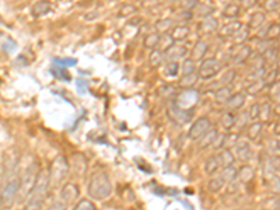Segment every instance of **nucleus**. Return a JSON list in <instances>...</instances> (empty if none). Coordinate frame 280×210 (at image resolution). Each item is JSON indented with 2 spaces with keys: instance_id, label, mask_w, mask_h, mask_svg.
Here are the masks:
<instances>
[{
  "instance_id": "6e6552de",
  "label": "nucleus",
  "mask_w": 280,
  "mask_h": 210,
  "mask_svg": "<svg viewBox=\"0 0 280 210\" xmlns=\"http://www.w3.org/2000/svg\"><path fill=\"white\" fill-rule=\"evenodd\" d=\"M69 171H72L73 175L76 177H84L87 173V160L83 154H73L70 161H69Z\"/></svg>"
},
{
  "instance_id": "0eeeda50",
  "label": "nucleus",
  "mask_w": 280,
  "mask_h": 210,
  "mask_svg": "<svg viewBox=\"0 0 280 210\" xmlns=\"http://www.w3.org/2000/svg\"><path fill=\"white\" fill-rule=\"evenodd\" d=\"M233 156L236 158V161H240V163H248L252 157V150H251L250 143L245 142V140H238V142L230 149Z\"/></svg>"
},
{
  "instance_id": "f257e3e1",
  "label": "nucleus",
  "mask_w": 280,
  "mask_h": 210,
  "mask_svg": "<svg viewBox=\"0 0 280 210\" xmlns=\"http://www.w3.org/2000/svg\"><path fill=\"white\" fill-rule=\"evenodd\" d=\"M49 178H48V171L41 170L38 174V180L35 187L32 189L31 195L25 201V206L22 210H41L46 202L48 192H49Z\"/></svg>"
},
{
  "instance_id": "e433bc0d",
  "label": "nucleus",
  "mask_w": 280,
  "mask_h": 210,
  "mask_svg": "<svg viewBox=\"0 0 280 210\" xmlns=\"http://www.w3.org/2000/svg\"><path fill=\"white\" fill-rule=\"evenodd\" d=\"M168 49H171V51H174V48H168ZM182 53H184V52H177V55H178V56H181Z\"/></svg>"
},
{
  "instance_id": "39448f33",
  "label": "nucleus",
  "mask_w": 280,
  "mask_h": 210,
  "mask_svg": "<svg viewBox=\"0 0 280 210\" xmlns=\"http://www.w3.org/2000/svg\"><path fill=\"white\" fill-rule=\"evenodd\" d=\"M17 192H18V178L13 177L3 185L0 192V209L8 210L17 202Z\"/></svg>"
},
{
  "instance_id": "f704fd0d",
  "label": "nucleus",
  "mask_w": 280,
  "mask_h": 210,
  "mask_svg": "<svg viewBox=\"0 0 280 210\" xmlns=\"http://www.w3.org/2000/svg\"><path fill=\"white\" fill-rule=\"evenodd\" d=\"M264 21V17H262V14H255V17H254V20L251 21V25H258V24H261Z\"/></svg>"
},
{
  "instance_id": "412c9836",
  "label": "nucleus",
  "mask_w": 280,
  "mask_h": 210,
  "mask_svg": "<svg viewBox=\"0 0 280 210\" xmlns=\"http://www.w3.org/2000/svg\"><path fill=\"white\" fill-rule=\"evenodd\" d=\"M237 177L240 178V181H241L243 184H248V182L254 178V170L251 168L250 165H243V167L240 168V173L237 171Z\"/></svg>"
},
{
  "instance_id": "9d476101",
  "label": "nucleus",
  "mask_w": 280,
  "mask_h": 210,
  "mask_svg": "<svg viewBox=\"0 0 280 210\" xmlns=\"http://www.w3.org/2000/svg\"><path fill=\"white\" fill-rule=\"evenodd\" d=\"M198 91L195 90H188L182 93L178 100L175 101V105H177L178 108H181V109H184V111H188L189 108H192L193 105L198 103Z\"/></svg>"
},
{
  "instance_id": "c756f323",
  "label": "nucleus",
  "mask_w": 280,
  "mask_h": 210,
  "mask_svg": "<svg viewBox=\"0 0 280 210\" xmlns=\"http://www.w3.org/2000/svg\"><path fill=\"white\" fill-rule=\"evenodd\" d=\"M46 210H67V206L63 202L58 201V202L52 203L51 206H49Z\"/></svg>"
},
{
  "instance_id": "bb28decb",
  "label": "nucleus",
  "mask_w": 280,
  "mask_h": 210,
  "mask_svg": "<svg viewBox=\"0 0 280 210\" xmlns=\"http://www.w3.org/2000/svg\"><path fill=\"white\" fill-rule=\"evenodd\" d=\"M248 118H250V122H255V120L259 119V105L254 104L250 108V111L247 112Z\"/></svg>"
},
{
  "instance_id": "c85d7f7f",
  "label": "nucleus",
  "mask_w": 280,
  "mask_h": 210,
  "mask_svg": "<svg viewBox=\"0 0 280 210\" xmlns=\"http://www.w3.org/2000/svg\"><path fill=\"white\" fill-rule=\"evenodd\" d=\"M157 42H158V37L153 34V35H148L147 39H146V46L147 48H154L157 45Z\"/></svg>"
},
{
  "instance_id": "6ab92c4d",
  "label": "nucleus",
  "mask_w": 280,
  "mask_h": 210,
  "mask_svg": "<svg viewBox=\"0 0 280 210\" xmlns=\"http://www.w3.org/2000/svg\"><path fill=\"white\" fill-rule=\"evenodd\" d=\"M226 185H227V184L221 178L220 174H216V175L212 177V180L207 182V189H209L210 192H213V194H217V192H220L221 189L226 187Z\"/></svg>"
},
{
  "instance_id": "9b49d317",
  "label": "nucleus",
  "mask_w": 280,
  "mask_h": 210,
  "mask_svg": "<svg viewBox=\"0 0 280 210\" xmlns=\"http://www.w3.org/2000/svg\"><path fill=\"white\" fill-rule=\"evenodd\" d=\"M220 70V65L217 63L216 59H207L202 63L199 69V76L202 79H210L216 76V73Z\"/></svg>"
},
{
  "instance_id": "2f4dec72",
  "label": "nucleus",
  "mask_w": 280,
  "mask_h": 210,
  "mask_svg": "<svg viewBox=\"0 0 280 210\" xmlns=\"http://www.w3.org/2000/svg\"><path fill=\"white\" fill-rule=\"evenodd\" d=\"M167 75H170V76H175L177 75V72H178V63H175V62H171L170 65H168V68H167Z\"/></svg>"
},
{
  "instance_id": "7ed1b4c3",
  "label": "nucleus",
  "mask_w": 280,
  "mask_h": 210,
  "mask_svg": "<svg viewBox=\"0 0 280 210\" xmlns=\"http://www.w3.org/2000/svg\"><path fill=\"white\" fill-rule=\"evenodd\" d=\"M87 194L93 201H97V202H101L107 198H110L112 194V184H111L108 174L103 171L93 174L89 181Z\"/></svg>"
},
{
  "instance_id": "473e14b6",
  "label": "nucleus",
  "mask_w": 280,
  "mask_h": 210,
  "mask_svg": "<svg viewBox=\"0 0 280 210\" xmlns=\"http://www.w3.org/2000/svg\"><path fill=\"white\" fill-rule=\"evenodd\" d=\"M192 72H193V63L189 62V60H186L184 65V73L185 75H189Z\"/></svg>"
},
{
  "instance_id": "f8f14e48",
  "label": "nucleus",
  "mask_w": 280,
  "mask_h": 210,
  "mask_svg": "<svg viewBox=\"0 0 280 210\" xmlns=\"http://www.w3.org/2000/svg\"><path fill=\"white\" fill-rule=\"evenodd\" d=\"M168 113L171 115V119L177 122L178 125H184V123H186L188 120L191 119V111H184V109L178 108L175 104L168 109Z\"/></svg>"
},
{
  "instance_id": "4468645a",
  "label": "nucleus",
  "mask_w": 280,
  "mask_h": 210,
  "mask_svg": "<svg viewBox=\"0 0 280 210\" xmlns=\"http://www.w3.org/2000/svg\"><path fill=\"white\" fill-rule=\"evenodd\" d=\"M262 129H264V123L258 122V120H255L251 125H248V128H247V137H248V140L250 142L257 140L259 136H261V133H262Z\"/></svg>"
},
{
  "instance_id": "aec40b11",
  "label": "nucleus",
  "mask_w": 280,
  "mask_h": 210,
  "mask_svg": "<svg viewBox=\"0 0 280 210\" xmlns=\"http://www.w3.org/2000/svg\"><path fill=\"white\" fill-rule=\"evenodd\" d=\"M219 173H220L221 178L224 180V182H226L227 185H229V184H233V182L237 180V170L233 167V165L223 168V170H220Z\"/></svg>"
},
{
  "instance_id": "f03ea898",
  "label": "nucleus",
  "mask_w": 280,
  "mask_h": 210,
  "mask_svg": "<svg viewBox=\"0 0 280 210\" xmlns=\"http://www.w3.org/2000/svg\"><path fill=\"white\" fill-rule=\"evenodd\" d=\"M41 171L39 164L32 161L31 164L25 167V170L22 171V174L18 178V192H17V202L24 203L28 196L31 195L32 189L35 187L38 180V174Z\"/></svg>"
},
{
  "instance_id": "b1692460",
  "label": "nucleus",
  "mask_w": 280,
  "mask_h": 210,
  "mask_svg": "<svg viewBox=\"0 0 280 210\" xmlns=\"http://www.w3.org/2000/svg\"><path fill=\"white\" fill-rule=\"evenodd\" d=\"M73 210H97L94 203L90 199H80L79 202L74 205Z\"/></svg>"
},
{
  "instance_id": "72a5a7b5",
  "label": "nucleus",
  "mask_w": 280,
  "mask_h": 210,
  "mask_svg": "<svg viewBox=\"0 0 280 210\" xmlns=\"http://www.w3.org/2000/svg\"><path fill=\"white\" fill-rule=\"evenodd\" d=\"M150 60H151V65H153V66H158V65H160V53H153V56L150 58Z\"/></svg>"
},
{
  "instance_id": "ddd939ff",
  "label": "nucleus",
  "mask_w": 280,
  "mask_h": 210,
  "mask_svg": "<svg viewBox=\"0 0 280 210\" xmlns=\"http://www.w3.org/2000/svg\"><path fill=\"white\" fill-rule=\"evenodd\" d=\"M220 170L221 164L220 161H219L217 154H213V156H210V157L207 158L206 163H205V173L207 175H216V174H219Z\"/></svg>"
},
{
  "instance_id": "5701e85b",
  "label": "nucleus",
  "mask_w": 280,
  "mask_h": 210,
  "mask_svg": "<svg viewBox=\"0 0 280 210\" xmlns=\"http://www.w3.org/2000/svg\"><path fill=\"white\" fill-rule=\"evenodd\" d=\"M271 115H272V106L271 105H259V119L262 120V123H265L271 119Z\"/></svg>"
},
{
  "instance_id": "4be33fe9",
  "label": "nucleus",
  "mask_w": 280,
  "mask_h": 210,
  "mask_svg": "<svg viewBox=\"0 0 280 210\" xmlns=\"http://www.w3.org/2000/svg\"><path fill=\"white\" fill-rule=\"evenodd\" d=\"M279 195H273L264 201L262 210H279Z\"/></svg>"
},
{
  "instance_id": "1a4fd4ad",
  "label": "nucleus",
  "mask_w": 280,
  "mask_h": 210,
  "mask_svg": "<svg viewBox=\"0 0 280 210\" xmlns=\"http://www.w3.org/2000/svg\"><path fill=\"white\" fill-rule=\"evenodd\" d=\"M79 188L76 184L73 182H67L62 187V191H60V202H63L66 206L69 205H73L77 199H79Z\"/></svg>"
},
{
  "instance_id": "2eb2a0df",
  "label": "nucleus",
  "mask_w": 280,
  "mask_h": 210,
  "mask_svg": "<svg viewBox=\"0 0 280 210\" xmlns=\"http://www.w3.org/2000/svg\"><path fill=\"white\" fill-rule=\"evenodd\" d=\"M217 136H219V132L216 130V129H209L205 135L200 137L199 140V146L202 149H206L209 146H213V143L216 142V139H217Z\"/></svg>"
},
{
  "instance_id": "393cba45",
  "label": "nucleus",
  "mask_w": 280,
  "mask_h": 210,
  "mask_svg": "<svg viewBox=\"0 0 280 210\" xmlns=\"http://www.w3.org/2000/svg\"><path fill=\"white\" fill-rule=\"evenodd\" d=\"M49 10V3L48 1H38L37 4L32 8V13L34 15H42Z\"/></svg>"
},
{
  "instance_id": "423d86ee",
  "label": "nucleus",
  "mask_w": 280,
  "mask_h": 210,
  "mask_svg": "<svg viewBox=\"0 0 280 210\" xmlns=\"http://www.w3.org/2000/svg\"><path fill=\"white\" fill-rule=\"evenodd\" d=\"M209 129H212V122L207 119V118H205V116H202V118L196 119L192 123V126L189 128V132H188V137L191 140H196L198 142Z\"/></svg>"
},
{
  "instance_id": "7c9ffc66",
  "label": "nucleus",
  "mask_w": 280,
  "mask_h": 210,
  "mask_svg": "<svg viewBox=\"0 0 280 210\" xmlns=\"http://www.w3.org/2000/svg\"><path fill=\"white\" fill-rule=\"evenodd\" d=\"M205 48H206V44H203V42H200L198 45L195 46V49H198V53H193L198 59L203 56V53H205Z\"/></svg>"
},
{
  "instance_id": "dca6fc26",
  "label": "nucleus",
  "mask_w": 280,
  "mask_h": 210,
  "mask_svg": "<svg viewBox=\"0 0 280 210\" xmlns=\"http://www.w3.org/2000/svg\"><path fill=\"white\" fill-rule=\"evenodd\" d=\"M244 103H245V96L241 94V93H238V94H236V96H231V97L227 100L226 105H227L229 111L233 112V111H238V109H241V106L244 105Z\"/></svg>"
},
{
  "instance_id": "c9c22d12",
  "label": "nucleus",
  "mask_w": 280,
  "mask_h": 210,
  "mask_svg": "<svg viewBox=\"0 0 280 210\" xmlns=\"http://www.w3.org/2000/svg\"><path fill=\"white\" fill-rule=\"evenodd\" d=\"M243 1H244V6H245V7L255 6V3H257V0H243Z\"/></svg>"
},
{
  "instance_id": "cd10ccee",
  "label": "nucleus",
  "mask_w": 280,
  "mask_h": 210,
  "mask_svg": "<svg viewBox=\"0 0 280 210\" xmlns=\"http://www.w3.org/2000/svg\"><path fill=\"white\" fill-rule=\"evenodd\" d=\"M193 82H195V75L189 73V75H185L184 79L181 80V84H182V86H186V87H191L192 84H193Z\"/></svg>"
},
{
  "instance_id": "f3484780",
  "label": "nucleus",
  "mask_w": 280,
  "mask_h": 210,
  "mask_svg": "<svg viewBox=\"0 0 280 210\" xmlns=\"http://www.w3.org/2000/svg\"><path fill=\"white\" fill-rule=\"evenodd\" d=\"M234 123H236V115L231 112V111H227V112H224L221 115L220 126L226 133L234 128Z\"/></svg>"
},
{
  "instance_id": "20e7f679",
  "label": "nucleus",
  "mask_w": 280,
  "mask_h": 210,
  "mask_svg": "<svg viewBox=\"0 0 280 210\" xmlns=\"http://www.w3.org/2000/svg\"><path fill=\"white\" fill-rule=\"evenodd\" d=\"M69 160L65 156H56L49 165L48 170V178H49V187L59 188L66 181L69 175Z\"/></svg>"
},
{
  "instance_id": "a878e982",
  "label": "nucleus",
  "mask_w": 280,
  "mask_h": 210,
  "mask_svg": "<svg viewBox=\"0 0 280 210\" xmlns=\"http://www.w3.org/2000/svg\"><path fill=\"white\" fill-rule=\"evenodd\" d=\"M229 98H230V90L227 89V87H224V89H221L220 91H217V96H216L217 103H220V104H226Z\"/></svg>"
},
{
  "instance_id": "a211bd4d",
  "label": "nucleus",
  "mask_w": 280,
  "mask_h": 210,
  "mask_svg": "<svg viewBox=\"0 0 280 210\" xmlns=\"http://www.w3.org/2000/svg\"><path fill=\"white\" fill-rule=\"evenodd\" d=\"M217 157H219V161L221 164V170L226 168V167H230V165L234 164L236 158L233 156V153L229 149H221V151L217 153Z\"/></svg>"
}]
</instances>
